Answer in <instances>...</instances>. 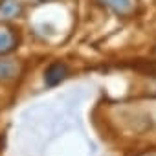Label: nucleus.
Returning a JSON list of instances; mask_svg holds the SVG:
<instances>
[{
	"label": "nucleus",
	"mask_w": 156,
	"mask_h": 156,
	"mask_svg": "<svg viewBox=\"0 0 156 156\" xmlns=\"http://www.w3.org/2000/svg\"><path fill=\"white\" fill-rule=\"evenodd\" d=\"M99 2L121 17L132 15L138 8V0H99Z\"/></svg>",
	"instance_id": "f257e3e1"
},
{
	"label": "nucleus",
	"mask_w": 156,
	"mask_h": 156,
	"mask_svg": "<svg viewBox=\"0 0 156 156\" xmlns=\"http://www.w3.org/2000/svg\"><path fill=\"white\" fill-rule=\"evenodd\" d=\"M17 42H19L17 33L11 28L0 24V55H6V53L13 51L17 48Z\"/></svg>",
	"instance_id": "f03ea898"
},
{
	"label": "nucleus",
	"mask_w": 156,
	"mask_h": 156,
	"mask_svg": "<svg viewBox=\"0 0 156 156\" xmlns=\"http://www.w3.org/2000/svg\"><path fill=\"white\" fill-rule=\"evenodd\" d=\"M22 13V4L19 0H0V19L11 20Z\"/></svg>",
	"instance_id": "7ed1b4c3"
},
{
	"label": "nucleus",
	"mask_w": 156,
	"mask_h": 156,
	"mask_svg": "<svg viewBox=\"0 0 156 156\" xmlns=\"http://www.w3.org/2000/svg\"><path fill=\"white\" fill-rule=\"evenodd\" d=\"M64 77H66V66L61 64V62L51 64V66L46 70V73H44L46 85H50V87H55L57 83H61V81L64 79Z\"/></svg>",
	"instance_id": "20e7f679"
},
{
	"label": "nucleus",
	"mask_w": 156,
	"mask_h": 156,
	"mask_svg": "<svg viewBox=\"0 0 156 156\" xmlns=\"http://www.w3.org/2000/svg\"><path fill=\"white\" fill-rule=\"evenodd\" d=\"M19 73V64L15 61L0 59V79H13Z\"/></svg>",
	"instance_id": "39448f33"
}]
</instances>
